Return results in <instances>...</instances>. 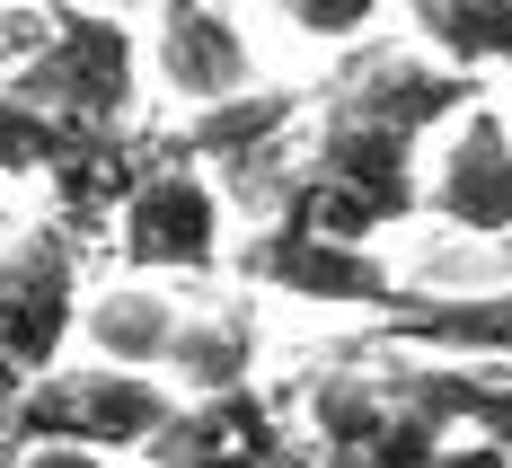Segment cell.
Wrapping results in <instances>:
<instances>
[{"mask_svg": "<svg viewBox=\"0 0 512 468\" xmlns=\"http://www.w3.org/2000/svg\"><path fill=\"white\" fill-rule=\"evenodd\" d=\"M18 468H115L98 451H18Z\"/></svg>", "mask_w": 512, "mask_h": 468, "instance_id": "e0dca14e", "label": "cell"}, {"mask_svg": "<svg viewBox=\"0 0 512 468\" xmlns=\"http://www.w3.org/2000/svg\"><path fill=\"white\" fill-rule=\"evenodd\" d=\"M495 80H504V89H512V53H504V71H495Z\"/></svg>", "mask_w": 512, "mask_h": 468, "instance_id": "d6986e66", "label": "cell"}, {"mask_svg": "<svg viewBox=\"0 0 512 468\" xmlns=\"http://www.w3.org/2000/svg\"><path fill=\"white\" fill-rule=\"evenodd\" d=\"M151 71H159V89L186 106V115H212V106L265 89L248 27H239L230 9H204V0H177V9L151 18Z\"/></svg>", "mask_w": 512, "mask_h": 468, "instance_id": "9c48e42d", "label": "cell"}, {"mask_svg": "<svg viewBox=\"0 0 512 468\" xmlns=\"http://www.w3.org/2000/svg\"><path fill=\"white\" fill-rule=\"evenodd\" d=\"M309 98L327 106V115H354V124H380V133H398V142H433V133H451L460 115L486 106V80H468V71H442L424 45H362L345 53L327 80H309Z\"/></svg>", "mask_w": 512, "mask_h": 468, "instance_id": "277c9868", "label": "cell"}, {"mask_svg": "<svg viewBox=\"0 0 512 468\" xmlns=\"http://www.w3.org/2000/svg\"><path fill=\"white\" fill-rule=\"evenodd\" d=\"M115 265L133 283H168V274L212 283L230 265V204L195 159H177V133H168V159L133 186V204L115 221Z\"/></svg>", "mask_w": 512, "mask_h": 468, "instance_id": "3957f363", "label": "cell"}, {"mask_svg": "<svg viewBox=\"0 0 512 468\" xmlns=\"http://www.w3.org/2000/svg\"><path fill=\"white\" fill-rule=\"evenodd\" d=\"M230 274L248 292H283V301H309V310H354L371 327L407 301V283L371 248H336V239H309V230H283V221H256L230 248Z\"/></svg>", "mask_w": 512, "mask_h": 468, "instance_id": "8992f818", "label": "cell"}, {"mask_svg": "<svg viewBox=\"0 0 512 468\" xmlns=\"http://www.w3.org/2000/svg\"><path fill=\"white\" fill-rule=\"evenodd\" d=\"M283 27H292V36H318V45H371L380 9H371V0H345V9H327V0H292Z\"/></svg>", "mask_w": 512, "mask_h": 468, "instance_id": "9a60e30c", "label": "cell"}, {"mask_svg": "<svg viewBox=\"0 0 512 468\" xmlns=\"http://www.w3.org/2000/svg\"><path fill=\"white\" fill-rule=\"evenodd\" d=\"M71 142H80V133H62L53 115H36V106H18L0 89V177H36V186H45L53 168L71 159Z\"/></svg>", "mask_w": 512, "mask_h": 468, "instance_id": "5bb4252c", "label": "cell"}, {"mask_svg": "<svg viewBox=\"0 0 512 468\" xmlns=\"http://www.w3.org/2000/svg\"><path fill=\"white\" fill-rule=\"evenodd\" d=\"M177 389L151 380V371H115V363H62L45 371L18 416H9V442L18 451H98V460H142L159 433L177 424Z\"/></svg>", "mask_w": 512, "mask_h": 468, "instance_id": "7a4b0ae2", "label": "cell"}, {"mask_svg": "<svg viewBox=\"0 0 512 468\" xmlns=\"http://www.w3.org/2000/svg\"><path fill=\"white\" fill-rule=\"evenodd\" d=\"M424 212L460 239H512V115L495 98L451 124V142L424 177Z\"/></svg>", "mask_w": 512, "mask_h": 468, "instance_id": "30bf717a", "label": "cell"}, {"mask_svg": "<svg viewBox=\"0 0 512 468\" xmlns=\"http://www.w3.org/2000/svg\"><path fill=\"white\" fill-rule=\"evenodd\" d=\"M433 468H512V451H495V442H477V433H451V442L433 451Z\"/></svg>", "mask_w": 512, "mask_h": 468, "instance_id": "2e32d148", "label": "cell"}, {"mask_svg": "<svg viewBox=\"0 0 512 468\" xmlns=\"http://www.w3.org/2000/svg\"><path fill=\"white\" fill-rule=\"evenodd\" d=\"M0 89L53 115L62 133H133L142 124V27L106 9H53L36 62H18Z\"/></svg>", "mask_w": 512, "mask_h": 468, "instance_id": "6da1fadb", "label": "cell"}, {"mask_svg": "<svg viewBox=\"0 0 512 468\" xmlns=\"http://www.w3.org/2000/svg\"><path fill=\"white\" fill-rule=\"evenodd\" d=\"M407 45H424L442 71L495 80L512 53V0H415L407 9Z\"/></svg>", "mask_w": 512, "mask_h": 468, "instance_id": "4fadbf2b", "label": "cell"}, {"mask_svg": "<svg viewBox=\"0 0 512 468\" xmlns=\"http://www.w3.org/2000/svg\"><path fill=\"white\" fill-rule=\"evenodd\" d=\"M177 336H186V301H177L168 283H133V274H124V283L89 292V310H80L89 363H115V371H151V380H168Z\"/></svg>", "mask_w": 512, "mask_h": 468, "instance_id": "8fae6325", "label": "cell"}, {"mask_svg": "<svg viewBox=\"0 0 512 468\" xmlns=\"http://www.w3.org/2000/svg\"><path fill=\"white\" fill-rule=\"evenodd\" d=\"M256 310L248 301H212V310H186V336L168 354V389L195 407V398H230V389H256Z\"/></svg>", "mask_w": 512, "mask_h": 468, "instance_id": "7c38bea8", "label": "cell"}, {"mask_svg": "<svg viewBox=\"0 0 512 468\" xmlns=\"http://www.w3.org/2000/svg\"><path fill=\"white\" fill-rule=\"evenodd\" d=\"M0 468H18V442H9V433H0Z\"/></svg>", "mask_w": 512, "mask_h": 468, "instance_id": "ac0fdd59", "label": "cell"}, {"mask_svg": "<svg viewBox=\"0 0 512 468\" xmlns=\"http://www.w3.org/2000/svg\"><path fill=\"white\" fill-rule=\"evenodd\" d=\"M142 460L151 468H327L301 442L292 398H274V389H230V398L177 407V424L159 433Z\"/></svg>", "mask_w": 512, "mask_h": 468, "instance_id": "52a82bcc", "label": "cell"}, {"mask_svg": "<svg viewBox=\"0 0 512 468\" xmlns=\"http://www.w3.org/2000/svg\"><path fill=\"white\" fill-rule=\"evenodd\" d=\"M354 354H415V363L512 371V283H495V292H407Z\"/></svg>", "mask_w": 512, "mask_h": 468, "instance_id": "ba28073f", "label": "cell"}, {"mask_svg": "<svg viewBox=\"0 0 512 468\" xmlns=\"http://www.w3.org/2000/svg\"><path fill=\"white\" fill-rule=\"evenodd\" d=\"M80 310H89V292H80V239L62 221H27L18 239H0V354L27 380L62 371L71 336H80Z\"/></svg>", "mask_w": 512, "mask_h": 468, "instance_id": "5b68a950", "label": "cell"}]
</instances>
